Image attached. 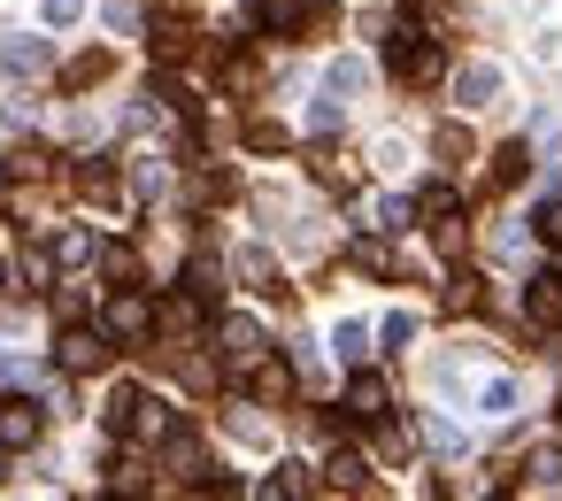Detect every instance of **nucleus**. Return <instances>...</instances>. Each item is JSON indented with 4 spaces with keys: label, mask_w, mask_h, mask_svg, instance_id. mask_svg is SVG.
<instances>
[{
    "label": "nucleus",
    "mask_w": 562,
    "mask_h": 501,
    "mask_svg": "<svg viewBox=\"0 0 562 501\" xmlns=\"http://www.w3.org/2000/svg\"><path fill=\"white\" fill-rule=\"evenodd\" d=\"M424 439H431V447H439V455H462V432H454V424H447V416H431V424H424Z\"/></svg>",
    "instance_id": "bb28decb"
},
{
    "label": "nucleus",
    "mask_w": 562,
    "mask_h": 501,
    "mask_svg": "<svg viewBox=\"0 0 562 501\" xmlns=\"http://www.w3.org/2000/svg\"><path fill=\"white\" fill-rule=\"evenodd\" d=\"M262 493H308V470H301V463H285L278 478H262Z\"/></svg>",
    "instance_id": "cd10ccee"
},
{
    "label": "nucleus",
    "mask_w": 562,
    "mask_h": 501,
    "mask_svg": "<svg viewBox=\"0 0 562 501\" xmlns=\"http://www.w3.org/2000/svg\"><path fill=\"white\" fill-rule=\"evenodd\" d=\"M331 347H339L347 363H362V355H370V332H362V324H339V339H331Z\"/></svg>",
    "instance_id": "a878e982"
},
{
    "label": "nucleus",
    "mask_w": 562,
    "mask_h": 501,
    "mask_svg": "<svg viewBox=\"0 0 562 501\" xmlns=\"http://www.w3.org/2000/svg\"><path fill=\"white\" fill-rule=\"evenodd\" d=\"M40 432H47V409H40V401H24V393L0 401V447H9V455H16V447H32Z\"/></svg>",
    "instance_id": "423d86ee"
},
{
    "label": "nucleus",
    "mask_w": 562,
    "mask_h": 501,
    "mask_svg": "<svg viewBox=\"0 0 562 501\" xmlns=\"http://www.w3.org/2000/svg\"><path fill=\"white\" fill-rule=\"evenodd\" d=\"M101 263H109V278H124V286L139 278V255H132V247H101Z\"/></svg>",
    "instance_id": "393cba45"
},
{
    "label": "nucleus",
    "mask_w": 562,
    "mask_h": 501,
    "mask_svg": "<svg viewBox=\"0 0 562 501\" xmlns=\"http://www.w3.org/2000/svg\"><path fill=\"white\" fill-rule=\"evenodd\" d=\"M247 147H262V155H270V147H285V124H270V116H255V124H247Z\"/></svg>",
    "instance_id": "5701e85b"
},
{
    "label": "nucleus",
    "mask_w": 562,
    "mask_h": 501,
    "mask_svg": "<svg viewBox=\"0 0 562 501\" xmlns=\"http://www.w3.org/2000/svg\"><path fill=\"white\" fill-rule=\"evenodd\" d=\"M554 416H562V409H554Z\"/></svg>",
    "instance_id": "e433bc0d"
},
{
    "label": "nucleus",
    "mask_w": 562,
    "mask_h": 501,
    "mask_svg": "<svg viewBox=\"0 0 562 501\" xmlns=\"http://www.w3.org/2000/svg\"><path fill=\"white\" fill-rule=\"evenodd\" d=\"M355 270H385V247L378 240H355Z\"/></svg>",
    "instance_id": "2f4dec72"
},
{
    "label": "nucleus",
    "mask_w": 562,
    "mask_h": 501,
    "mask_svg": "<svg viewBox=\"0 0 562 501\" xmlns=\"http://www.w3.org/2000/svg\"><path fill=\"white\" fill-rule=\"evenodd\" d=\"M109 24H116V32H132V24H139V0H109Z\"/></svg>",
    "instance_id": "f704fd0d"
},
{
    "label": "nucleus",
    "mask_w": 562,
    "mask_h": 501,
    "mask_svg": "<svg viewBox=\"0 0 562 501\" xmlns=\"http://www.w3.org/2000/svg\"><path fill=\"white\" fill-rule=\"evenodd\" d=\"M101 78H109V55H78V63L63 70V86H70V93H86V86H101Z\"/></svg>",
    "instance_id": "2eb2a0df"
},
{
    "label": "nucleus",
    "mask_w": 562,
    "mask_h": 501,
    "mask_svg": "<svg viewBox=\"0 0 562 501\" xmlns=\"http://www.w3.org/2000/svg\"><path fill=\"white\" fill-rule=\"evenodd\" d=\"M408 339H416V316L393 309V316H385V347H408Z\"/></svg>",
    "instance_id": "c85d7f7f"
},
{
    "label": "nucleus",
    "mask_w": 562,
    "mask_h": 501,
    "mask_svg": "<svg viewBox=\"0 0 562 501\" xmlns=\"http://www.w3.org/2000/svg\"><path fill=\"white\" fill-rule=\"evenodd\" d=\"M439 63H447V55H439V40H431L424 24H393V32H385V70H393L401 86H431Z\"/></svg>",
    "instance_id": "f257e3e1"
},
{
    "label": "nucleus",
    "mask_w": 562,
    "mask_h": 501,
    "mask_svg": "<svg viewBox=\"0 0 562 501\" xmlns=\"http://www.w3.org/2000/svg\"><path fill=\"white\" fill-rule=\"evenodd\" d=\"M324 16V0H255V24L270 32V40H293V32H308Z\"/></svg>",
    "instance_id": "20e7f679"
},
{
    "label": "nucleus",
    "mask_w": 562,
    "mask_h": 501,
    "mask_svg": "<svg viewBox=\"0 0 562 501\" xmlns=\"http://www.w3.org/2000/svg\"><path fill=\"white\" fill-rule=\"evenodd\" d=\"M47 40H9V47H0V70H9V78H47Z\"/></svg>",
    "instance_id": "1a4fd4ad"
},
{
    "label": "nucleus",
    "mask_w": 562,
    "mask_h": 501,
    "mask_svg": "<svg viewBox=\"0 0 562 501\" xmlns=\"http://www.w3.org/2000/svg\"><path fill=\"white\" fill-rule=\"evenodd\" d=\"M24 278L32 286H55V255H24Z\"/></svg>",
    "instance_id": "473e14b6"
},
{
    "label": "nucleus",
    "mask_w": 562,
    "mask_h": 501,
    "mask_svg": "<svg viewBox=\"0 0 562 501\" xmlns=\"http://www.w3.org/2000/svg\"><path fill=\"white\" fill-rule=\"evenodd\" d=\"M86 16V0H47V24H78Z\"/></svg>",
    "instance_id": "72a5a7b5"
},
{
    "label": "nucleus",
    "mask_w": 562,
    "mask_h": 501,
    "mask_svg": "<svg viewBox=\"0 0 562 501\" xmlns=\"http://www.w3.org/2000/svg\"><path fill=\"white\" fill-rule=\"evenodd\" d=\"M331 486H339V493H362V486H370V463H362V455H331Z\"/></svg>",
    "instance_id": "f3484780"
},
{
    "label": "nucleus",
    "mask_w": 562,
    "mask_h": 501,
    "mask_svg": "<svg viewBox=\"0 0 562 501\" xmlns=\"http://www.w3.org/2000/svg\"><path fill=\"white\" fill-rule=\"evenodd\" d=\"M0 286H9V263H0Z\"/></svg>",
    "instance_id": "c9c22d12"
},
{
    "label": "nucleus",
    "mask_w": 562,
    "mask_h": 501,
    "mask_svg": "<svg viewBox=\"0 0 562 501\" xmlns=\"http://www.w3.org/2000/svg\"><path fill=\"white\" fill-rule=\"evenodd\" d=\"M101 332H109V339H147V332H155V309H147V293H132V286H124V293L101 309Z\"/></svg>",
    "instance_id": "39448f33"
},
{
    "label": "nucleus",
    "mask_w": 562,
    "mask_h": 501,
    "mask_svg": "<svg viewBox=\"0 0 562 501\" xmlns=\"http://www.w3.org/2000/svg\"><path fill=\"white\" fill-rule=\"evenodd\" d=\"M186 301H193V309H216V301H224V270H216V263H186Z\"/></svg>",
    "instance_id": "9b49d317"
},
{
    "label": "nucleus",
    "mask_w": 562,
    "mask_h": 501,
    "mask_svg": "<svg viewBox=\"0 0 562 501\" xmlns=\"http://www.w3.org/2000/svg\"><path fill=\"white\" fill-rule=\"evenodd\" d=\"M47 163H55L47 147H16V155H9V178H47Z\"/></svg>",
    "instance_id": "412c9836"
},
{
    "label": "nucleus",
    "mask_w": 562,
    "mask_h": 501,
    "mask_svg": "<svg viewBox=\"0 0 562 501\" xmlns=\"http://www.w3.org/2000/svg\"><path fill=\"white\" fill-rule=\"evenodd\" d=\"M493 93H501V70H493V63H470V70H454V101H462V109H485Z\"/></svg>",
    "instance_id": "9d476101"
},
{
    "label": "nucleus",
    "mask_w": 562,
    "mask_h": 501,
    "mask_svg": "<svg viewBox=\"0 0 562 501\" xmlns=\"http://www.w3.org/2000/svg\"><path fill=\"white\" fill-rule=\"evenodd\" d=\"M524 316H531L539 332H554V324H562V270H539V278L524 286Z\"/></svg>",
    "instance_id": "0eeeda50"
},
{
    "label": "nucleus",
    "mask_w": 562,
    "mask_h": 501,
    "mask_svg": "<svg viewBox=\"0 0 562 501\" xmlns=\"http://www.w3.org/2000/svg\"><path fill=\"white\" fill-rule=\"evenodd\" d=\"M416 209H424V216H454V209H462V193L439 178V186H424V193H416Z\"/></svg>",
    "instance_id": "a211bd4d"
},
{
    "label": "nucleus",
    "mask_w": 562,
    "mask_h": 501,
    "mask_svg": "<svg viewBox=\"0 0 562 501\" xmlns=\"http://www.w3.org/2000/svg\"><path fill=\"white\" fill-rule=\"evenodd\" d=\"M362 86H370V63H355V55L331 63V93H362Z\"/></svg>",
    "instance_id": "aec40b11"
},
{
    "label": "nucleus",
    "mask_w": 562,
    "mask_h": 501,
    "mask_svg": "<svg viewBox=\"0 0 562 501\" xmlns=\"http://www.w3.org/2000/svg\"><path fill=\"white\" fill-rule=\"evenodd\" d=\"M524 170H531V147H524V140H508V147L493 155V186H516Z\"/></svg>",
    "instance_id": "4468645a"
},
{
    "label": "nucleus",
    "mask_w": 562,
    "mask_h": 501,
    "mask_svg": "<svg viewBox=\"0 0 562 501\" xmlns=\"http://www.w3.org/2000/svg\"><path fill=\"white\" fill-rule=\"evenodd\" d=\"M155 55H162V63L193 55V24H186V16H155Z\"/></svg>",
    "instance_id": "f8f14e48"
},
{
    "label": "nucleus",
    "mask_w": 562,
    "mask_h": 501,
    "mask_svg": "<svg viewBox=\"0 0 562 501\" xmlns=\"http://www.w3.org/2000/svg\"><path fill=\"white\" fill-rule=\"evenodd\" d=\"M370 216H378V232H408V216H416V201H401V193H385V201H378Z\"/></svg>",
    "instance_id": "6ab92c4d"
},
{
    "label": "nucleus",
    "mask_w": 562,
    "mask_h": 501,
    "mask_svg": "<svg viewBox=\"0 0 562 501\" xmlns=\"http://www.w3.org/2000/svg\"><path fill=\"white\" fill-rule=\"evenodd\" d=\"M524 470H531V486H562V447H539Z\"/></svg>",
    "instance_id": "4be33fe9"
},
{
    "label": "nucleus",
    "mask_w": 562,
    "mask_h": 501,
    "mask_svg": "<svg viewBox=\"0 0 562 501\" xmlns=\"http://www.w3.org/2000/svg\"><path fill=\"white\" fill-rule=\"evenodd\" d=\"M477 301H485V293H477V278H470V270H454V278H447V316H470Z\"/></svg>",
    "instance_id": "dca6fc26"
},
{
    "label": "nucleus",
    "mask_w": 562,
    "mask_h": 501,
    "mask_svg": "<svg viewBox=\"0 0 562 501\" xmlns=\"http://www.w3.org/2000/svg\"><path fill=\"white\" fill-rule=\"evenodd\" d=\"M109 347H116V339H109L101 324H70V332L55 339V370H63V378H86V370L109 363Z\"/></svg>",
    "instance_id": "f03ea898"
},
{
    "label": "nucleus",
    "mask_w": 562,
    "mask_h": 501,
    "mask_svg": "<svg viewBox=\"0 0 562 501\" xmlns=\"http://www.w3.org/2000/svg\"><path fill=\"white\" fill-rule=\"evenodd\" d=\"M216 339H224V363H232V378H239L247 363H262V355H270V332H262L255 316H224V324H216Z\"/></svg>",
    "instance_id": "7ed1b4c3"
},
{
    "label": "nucleus",
    "mask_w": 562,
    "mask_h": 501,
    "mask_svg": "<svg viewBox=\"0 0 562 501\" xmlns=\"http://www.w3.org/2000/svg\"><path fill=\"white\" fill-rule=\"evenodd\" d=\"M86 255H93V232H63L55 240V263H86Z\"/></svg>",
    "instance_id": "b1692460"
},
{
    "label": "nucleus",
    "mask_w": 562,
    "mask_h": 501,
    "mask_svg": "<svg viewBox=\"0 0 562 501\" xmlns=\"http://www.w3.org/2000/svg\"><path fill=\"white\" fill-rule=\"evenodd\" d=\"M239 278L262 286V293H278V263H270V247H239Z\"/></svg>",
    "instance_id": "ddd939ff"
},
{
    "label": "nucleus",
    "mask_w": 562,
    "mask_h": 501,
    "mask_svg": "<svg viewBox=\"0 0 562 501\" xmlns=\"http://www.w3.org/2000/svg\"><path fill=\"white\" fill-rule=\"evenodd\" d=\"M385 409H393V393H385V378H370V370H355V386H347V416H355V424H385Z\"/></svg>",
    "instance_id": "6e6552de"
},
{
    "label": "nucleus",
    "mask_w": 562,
    "mask_h": 501,
    "mask_svg": "<svg viewBox=\"0 0 562 501\" xmlns=\"http://www.w3.org/2000/svg\"><path fill=\"white\" fill-rule=\"evenodd\" d=\"M539 240H547V247H562V201H547V209H539Z\"/></svg>",
    "instance_id": "7c9ffc66"
},
{
    "label": "nucleus",
    "mask_w": 562,
    "mask_h": 501,
    "mask_svg": "<svg viewBox=\"0 0 562 501\" xmlns=\"http://www.w3.org/2000/svg\"><path fill=\"white\" fill-rule=\"evenodd\" d=\"M508 409H516V386L493 378V386H485V416H508Z\"/></svg>",
    "instance_id": "c756f323"
}]
</instances>
